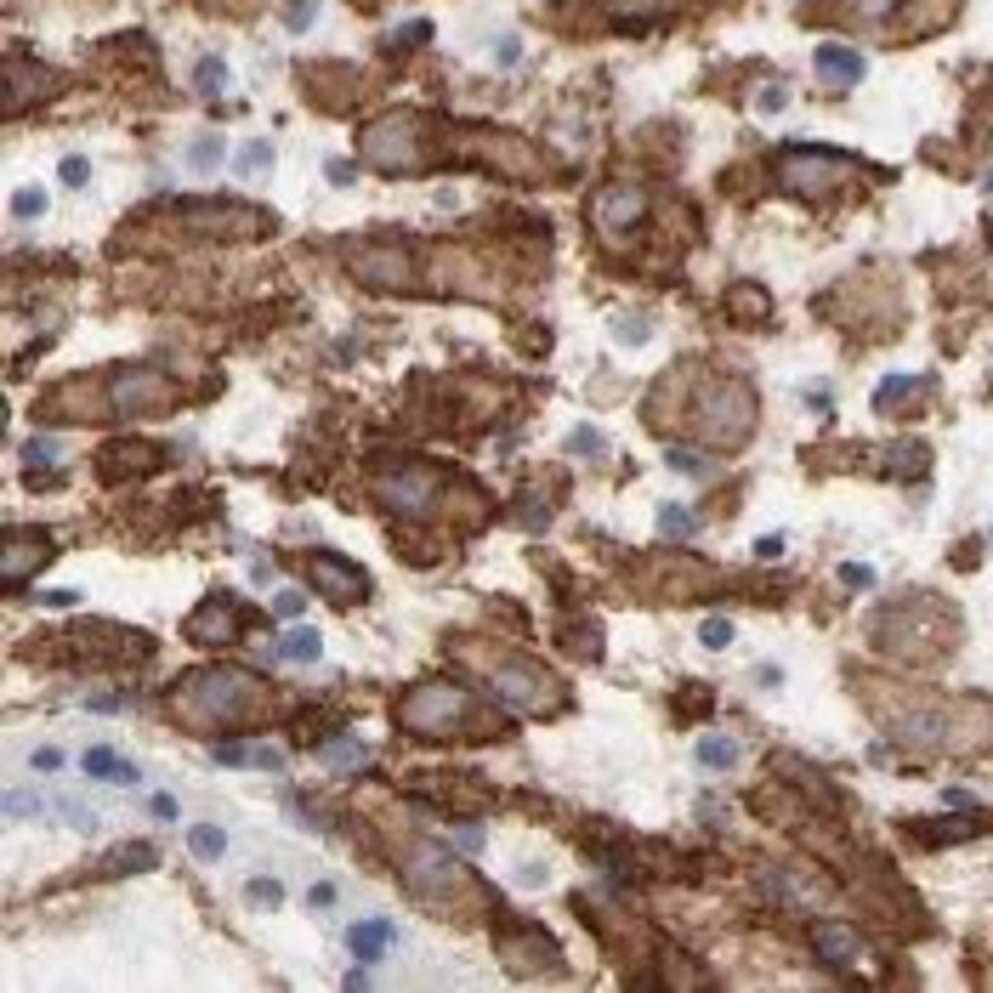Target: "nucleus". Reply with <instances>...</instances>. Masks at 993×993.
<instances>
[{
  "label": "nucleus",
  "instance_id": "nucleus-1",
  "mask_svg": "<svg viewBox=\"0 0 993 993\" xmlns=\"http://www.w3.org/2000/svg\"><path fill=\"white\" fill-rule=\"evenodd\" d=\"M880 721L920 755H971L993 744V704L982 698H903L897 710L880 704Z\"/></svg>",
  "mask_w": 993,
  "mask_h": 993
},
{
  "label": "nucleus",
  "instance_id": "nucleus-2",
  "mask_svg": "<svg viewBox=\"0 0 993 993\" xmlns=\"http://www.w3.org/2000/svg\"><path fill=\"white\" fill-rule=\"evenodd\" d=\"M262 704H267V693L250 670H193V676L176 681V693H171V715L188 721V732L239 727Z\"/></svg>",
  "mask_w": 993,
  "mask_h": 993
},
{
  "label": "nucleus",
  "instance_id": "nucleus-3",
  "mask_svg": "<svg viewBox=\"0 0 993 993\" xmlns=\"http://www.w3.org/2000/svg\"><path fill=\"white\" fill-rule=\"evenodd\" d=\"M398 880L415 891L420 903H432L437 914H449V908H466V903H471V874H466V863H460L449 846H437V840H409V846H403Z\"/></svg>",
  "mask_w": 993,
  "mask_h": 993
},
{
  "label": "nucleus",
  "instance_id": "nucleus-4",
  "mask_svg": "<svg viewBox=\"0 0 993 993\" xmlns=\"http://www.w3.org/2000/svg\"><path fill=\"white\" fill-rule=\"evenodd\" d=\"M693 432L710 449H738L755 432V392L744 381H704L693 398Z\"/></svg>",
  "mask_w": 993,
  "mask_h": 993
},
{
  "label": "nucleus",
  "instance_id": "nucleus-5",
  "mask_svg": "<svg viewBox=\"0 0 993 993\" xmlns=\"http://www.w3.org/2000/svg\"><path fill=\"white\" fill-rule=\"evenodd\" d=\"M398 721L415 738H454V732L471 727V693L454 687V681H420V687L403 693Z\"/></svg>",
  "mask_w": 993,
  "mask_h": 993
},
{
  "label": "nucleus",
  "instance_id": "nucleus-6",
  "mask_svg": "<svg viewBox=\"0 0 993 993\" xmlns=\"http://www.w3.org/2000/svg\"><path fill=\"white\" fill-rule=\"evenodd\" d=\"M176 381L154 364H120L103 381V403L108 415H171L176 409Z\"/></svg>",
  "mask_w": 993,
  "mask_h": 993
},
{
  "label": "nucleus",
  "instance_id": "nucleus-7",
  "mask_svg": "<svg viewBox=\"0 0 993 993\" xmlns=\"http://www.w3.org/2000/svg\"><path fill=\"white\" fill-rule=\"evenodd\" d=\"M488 693L506 698L511 710H528V715L562 710L557 676H551V670H540L534 659H494V670H488Z\"/></svg>",
  "mask_w": 993,
  "mask_h": 993
},
{
  "label": "nucleus",
  "instance_id": "nucleus-8",
  "mask_svg": "<svg viewBox=\"0 0 993 993\" xmlns=\"http://www.w3.org/2000/svg\"><path fill=\"white\" fill-rule=\"evenodd\" d=\"M358 154H364V165H375V171H420L426 165V148H420V120L415 114H386V120H375L364 131V142H358Z\"/></svg>",
  "mask_w": 993,
  "mask_h": 993
},
{
  "label": "nucleus",
  "instance_id": "nucleus-9",
  "mask_svg": "<svg viewBox=\"0 0 993 993\" xmlns=\"http://www.w3.org/2000/svg\"><path fill=\"white\" fill-rule=\"evenodd\" d=\"M369 488H375V494H381L392 511H403V517H420V511H432L443 477H437L432 466H420V460H381V466L369 471Z\"/></svg>",
  "mask_w": 993,
  "mask_h": 993
},
{
  "label": "nucleus",
  "instance_id": "nucleus-10",
  "mask_svg": "<svg viewBox=\"0 0 993 993\" xmlns=\"http://www.w3.org/2000/svg\"><path fill=\"white\" fill-rule=\"evenodd\" d=\"M852 159L846 154H829V148H789L778 159V182L795 193H823V188H840V182H852Z\"/></svg>",
  "mask_w": 993,
  "mask_h": 993
},
{
  "label": "nucleus",
  "instance_id": "nucleus-11",
  "mask_svg": "<svg viewBox=\"0 0 993 993\" xmlns=\"http://www.w3.org/2000/svg\"><path fill=\"white\" fill-rule=\"evenodd\" d=\"M239 619H244L239 596H205V602L188 613V642H205V647L233 642V636H239Z\"/></svg>",
  "mask_w": 993,
  "mask_h": 993
},
{
  "label": "nucleus",
  "instance_id": "nucleus-12",
  "mask_svg": "<svg viewBox=\"0 0 993 993\" xmlns=\"http://www.w3.org/2000/svg\"><path fill=\"white\" fill-rule=\"evenodd\" d=\"M46 557H52V534H40V528H12V540H6V551H0V579L18 591Z\"/></svg>",
  "mask_w": 993,
  "mask_h": 993
},
{
  "label": "nucleus",
  "instance_id": "nucleus-13",
  "mask_svg": "<svg viewBox=\"0 0 993 993\" xmlns=\"http://www.w3.org/2000/svg\"><path fill=\"white\" fill-rule=\"evenodd\" d=\"M307 579H313L330 602H352V596H364V585H369V579L358 574L352 562H341L335 551H313V557H307Z\"/></svg>",
  "mask_w": 993,
  "mask_h": 993
},
{
  "label": "nucleus",
  "instance_id": "nucleus-14",
  "mask_svg": "<svg viewBox=\"0 0 993 993\" xmlns=\"http://www.w3.org/2000/svg\"><path fill=\"white\" fill-rule=\"evenodd\" d=\"M812 948H818V959L835 965V971H863V959H869L863 937H857L852 925H835V920H823L818 931H812Z\"/></svg>",
  "mask_w": 993,
  "mask_h": 993
},
{
  "label": "nucleus",
  "instance_id": "nucleus-15",
  "mask_svg": "<svg viewBox=\"0 0 993 993\" xmlns=\"http://www.w3.org/2000/svg\"><path fill=\"white\" fill-rule=\"evenodd\" d=\"M352 273L364 284H409V250L403 244H364L352 256Z\"/></svg>",
  "mask_w": 993,
  "mask_h": 993
},
{
  "label": "nucleus",
  "instance_id": "nucleus-16",
  "mask_svg": "<svg viewBox=\"0 0 993 993\" xmlns=\"http://www.w3.org/2000/svg\"><path fill=\"white\" fill-rule=\"evenodd\" d=\"M642 205H647L642 188H630V182H613V188L596 199V227H602V233H625V227L642 216Z\"/></svg>",
  "mask_w": 993,
  "mask_h": 993
},
{
  "label": "nucleus",
  "instance_id": "nucleus-17",
  "mask_svg": "<svg viewBox=\"0 0 993 993\" xmlns=\"http://www.w3.org/2000/svg\"><path fill=\"white\" fill-rule=\"evenodd\" d=\"M818 74L835 86H857L863 80V52L857 46H818Z\"/></svg>",
  "mask_w": 993,
  "mask_h": 993
},
{
  "label": "nucleus",
  "instance_id": "nucleus-18",
  "mask_svg": "<svg viewBox=\"0 0 993 993\" xmlns=\"http://www.w3.org/2000/svg\"><path fill=\"white\" fill-rule=\"evenodd\" d=\"M347 942H352V954H358V959H381L386 948L398 942V925H392V920H364V925H352Z\"/></svg>",
  "mask_w": 993,
  "mask_h": 993
},
{
  "label": "nucleus",
  "instance_id": "nucleus-19",
  "mask_svg": "<svg viewBox=\"0 0 993 993\" xmlns=\"http://www.w3.org/2000/svg\"><path fill=\"white\" fill-rule=\"evenodd\" d=\"M80 767H86L91 778H103V784H137V778H142V772L131 767V761H120V755H114V750H103V744H91Z\"/></svg>",
  "mask_w": 993,
  "mask_h": 993
},
{
  "label": "nucleus",
  "instance_id": "nucleus-20",
  "mask_svg": "<svg viewBox=\"0 0 993 993\" xmlns=\"http://www.w3.org/2000/svg\"><path fill=\"white\" fill-rule=\"evenodd\" d=\"M891 6H903V0H823L818 12L823 18H852V23H886Z\"/></svg>",
  "mask_w": 993,
  "mask_h": 993
},
{
  "label": "nucleus",
  "instance_id": "nucleus-21",
  "mask_svg": "<svg viewBox=\"0 0 993 993\" xmlns=\"http://www.w3.org/2000/svg\"><path fill=\"white\" fill-rule=\"evenodd\" d=\"M216 761H222V767H250V761H256V767H273V772L284 767V755L267 750V744H216Z\"/></svg>",
  "mask_w": 993,
  "mask_h": 993
},
{
  "label": "nucleus",
  "instance_id": "nucleus-22",
  "mask_svg": "<svg viewBox=\"0 0 993 993\" xmlns=\"http://www.w3.org/2000/svg\"><path fill=\"white\" fill-rule=\"evenodd\" d=\"M318 653H324V636H318L313 625H296L290 636L279 642V659H290V664H313Z\"/></svg>",
  "mask_w": 993,
  "mask_h": 993
},
{
  "label": "nucleus",
  "instance_id": "nucleus-23",
  "mask_svg": "<svg viewBox=\"0 0 993 993\" xmlns=\"http://www.w3.org/2000/svg\"><path fill=\"white\" fill-rule=\"evenodd\" d=\"M738 755H744V750H738V738H727V732H710V738H698V761H704V767H721V772H727V767H738Z\"/></svg>",
  "mask_w": 993,
  "mask_h": 993
},
{
  "label": "nucleus",
  "instance_id": "nucleus-24",
  "mask_svg": "<svg viewBox=\"0 0 993 993\" xmlns=\"http://www.w3.org/2000/svg\"><path fill=\"white\" fill-rule=\"evenodd\" d=\"M693 528H698V517L687 506H664L659 511V534L664 540H693Z\"/></svg>",
  "mask_w": 993,
  "mask_h": 993
},
{
  "label": "nucleus",
  "instance_id": "nucleus-25",
  "mask_svg": "<svg viewBox=\"0 0 993 993\" xmlns=\"http://www.w3.org/2000/svg\"><path fill=\"white\" fill-rule=\"evenodd\" d=\"M188 846H193V857H222L227 835H222V829H210V823H193V829H188Z\"/></svg>",
  "mask_w": 993,
  "mask_h": 993
},
{
  "label": "nucleus",
  "instance_id": "nucleus-26",
  "mask_svg": "<svg viewBox=\"0 0 993 993\" xmlns=\"http://www.w3.org/2000/svg\"><path fill=\"white\" fill-rule=\"evenodd\" d=\"M364 744H358V738H335V744H324V761H330V767H358V761H364Z\"/></svg>",
  "mask_w": 993,
  "mask_h": 993
},
{
  "label": "nucleus",
  "instance_id": "nucleus-27",
  "mask_svg": "<svg viewBox=\"0 0 993 993\" xmlns=\"http://www.w3.org/2000/svg\"><path fill=\"white\" fill-rule=\"evenodd\" d=\"M676 0H608V12H619V18H647V12H670Z\"/></svg>",
  "mask_w": 993,
  "mask_h": 993
},
{
  "label": "nucleus",
  "instance_id": "nucleus-28",
  "mask_svg": "<svg viewBox=\"0 0 993 993\" xmlns=\"http://www.w3.org/2000/svg\"><path fill=\"white\" fill-rule=\"evenodd\" d=\"M193 80H199V91H205V97H210V91H216V86H227V69H222V57H205V63H199V69H193Z\"/></svg>",
  "mask_w": 993,
  "mask_h": 993
},
{
  "label": "nucleus",
  "instance_id": "nucleus-29",
  "mask_svg": "<svg viewBox=\"0 0 993 993\" xmlns=\"http://www.w3.org/2000/svg\"><path fill=\"white\" fill-rule=\"evenodd\" d=\"M670 471H687V477H704L710 471V460L698 449H670Z\"/></svg>",
  "mask_w": 993,
  "mask_h": 993
},
{
  "label": "nucleus",
  "instance_id": "nucleus-30",
  "mask_svg": "<svg viewBox=\"0 0 993 993\" xmlns=\"http://www.w3.org/2000/svg\"><path fill=\"white\" fill-rule=\"evenodd\" d=\"M12 216H23V222H29V216H46V193L23 188L18 199H12Z\"/></svg>",
  "mask_w": 993,
  "mask_h": 993
},
{
  "label": "nucleus",
  "instance_id": "nucleus-31",
  "mask_svg": "<svg viewBox=\"0 0 993 993\" xmlns=\"http://www.w3.org/2000/svg\"><path fill=\"white\" fill-rule=\"evenodd\" d=\"M698 642H704V647H727V642H732V619H704Z\"/></svg>",
  "mask_w": 993,
  "mask_h": 993
},
{
  "label": "nucleus",
  "instance_id": "nucleus-32",
  "mask_svg": "<svg viewBox=\"0 0 993 993\" xmlns=\"http://www.w3.org/2000/svg\"><path fill=\"white\" fill-rule=\"evenodd\" d=\"M279 897H284L279 880H250V903H267V908H273Z\"/></svg>",
  "mask_w": 993,
  "mask_h": 993
},
{
  "label": "nucleus",
  "instance_id": "nucleus-33",
  "mask_svg": "<svg viewBox=\"0 0 993 993\" xmlns=\"http://www.w3.org/2000/svg\"><path fill=\"white\" fill-rule=\"evenodd\" d=\"M193 165H199V171H210V165H216V159H222V142H193Z\"/></svg>",
  "mask_w": 993,
  "mask_h": 993
},
{
  "label": "nucleus",
  "instance_id": "nucleus-34",
  "mask_svg": "<svg viewBox=\"0 0 993 993\" xmlns=\"http://www.w3.org/2000/svg\"><path fill=\"white\" fill-rule=\"evenodd\" d=\"M840 579H846V585H874V568H857V562H846V568H840Z\"/></svg>",
  "mask_w": 993,
  "mask_h": 993
},
{
  "label": "nucleus",
  "instance_id": "nucleus-35",
  "mask_svg": "<svg viewBox=\"0 0 993 993\" xmlns=\"http://www.w3.org/2000/svg\"><path fill=\"white\" fill-rule=\"evenodd\" d=\"M262 159H267V142H250V148H244V154H239V165H244V171H256V165H262Z\"/></svg>",
  "mask_w": 993,
  "mask_h": 993
},
{
  "label": "nucleus",
  "instance_id": "nucleus-36",
  "mask_svg": "<svg viewBox=\"0 0 993 993\" xmlns=\"http://www.w3.org/2000/svg\"><path fill=\"white\" fill-rule=\"evenodd\" d=\"M63 176H69L74 188H86V159H63Z\"/></svg>",
  "mask_w": 993,
  "mask_h": 993
},
{
  "label": "nucleus",
  "instance_id": "nucleus-37",
  "mask_svg": "<svg viewBox=\"0 0 993 993\" xmlns=\"http://www.w3.org/2000/svg\"><path fill=\"white\" fill-rule=\"evenodd\" d=\"M454 840H460V846H466V852H477V846H483V829H477V823H466V829H460V835H454Z\"/></svg>",
  "mask_w": 993,
  "mask_h": 993
},
{
  "label": "nucleus",
  "instance_id": "nucleus-38",
  "mask_svg": "<svg viewBox=\"0 0 993 993\" xmlns=\"http://www.w3.org/2000/svg\"><path fill=\"white\" fill-rule=\"evenodd\" d=\"M29 454H35V460H57V443H52V437H35V443H29Z\"/></svg>",
  "mask_w": 993,
  "mask_h": 993
},
{
  "label": "nucleus",
  "instance_id": "nucleus-39",
  "mask_svg": "<svg viewBox=\"0 0 993 993\" xmlns=\"http://www.w3.org/2000/svg\"><path fill=\"white\" fill-rule=\"evenodd\" d=\"M279 613H284V619H296V613H301V591H284L279 596Z\"/></svg>",
  "mask_w": 993,
  "mask_h": 993
},
{
  "label": "nucleus",
  "instance_id": "nucleus-40",
  "mask_svg": "<svg viewBox=\"0 0 993 993\" xmlns=\"http://www.w3.org/2000/svg\"><path fill=\"white\" fill-rule=\"evenodd\" d=\"M755 551H761V557H784V534H767V540L755 545Z\"/></svg>",
  "mask_w": 993,
  "mask_h": 993
},
{
  "label": "nucleus",
  "instance_id": "nucleus-41",
  "mask_svg": "<svg viewBox=\"0 0 993 993\" xmlns=\"http://www.w3.org/2000/svg\"><path fill=\"white\" fill-rule=\"evenodd\" d=\"M57 761H63V755H57V750H35V772H52Z\"/></svg>",
  "mask_w": 993,
  "mask_h": 993
},
{
  "label": "nucleus",
  "instance_id": "nucleus-42",
  "mask_svg": "<svg viewBox=\"0 0 993 993\" xmlns=\"http://www.w3.org/2000/svg\"><path fill=\"white\" fill-rule=\"evenodd\" d=\"M761 108H767V114H778V108H784V91H778V86L761 91Z\"/></svg>",
  "mask_w": 993,
  "mask_h": 993
},
{
  "label": "nucleus",
  "instance_id": "nucleus-43",
  "mask_svg": "<svg viewBox=\"0 0 993 993\" xmlns=\"http://www.w3.org/2000/svg\"><path fill=\"white\" fill-rule=\"evenodd\" d=\"M574 449H591L596 454V449H602V437H596V432H574Z\"/></svg>",
  "mask_w": 993,
  "mask_h": 993
}]
</instances>
